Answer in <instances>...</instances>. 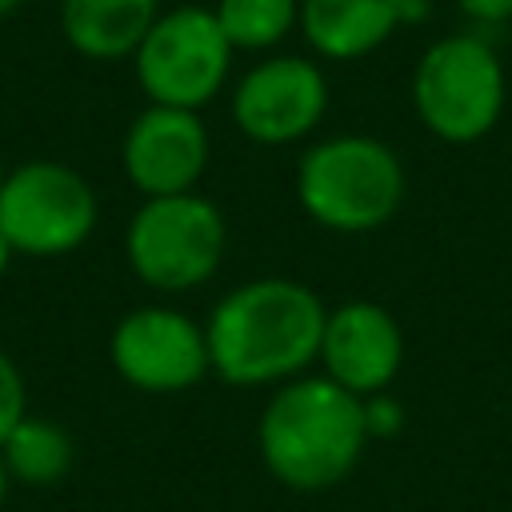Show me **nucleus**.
<instances>
[{"mask_svg":"<svg viewBox=\"0 0 512 512\" xmlns=\"http://www.w3.org/2000/svg\"><path fill=\"white\" fill-rule=\"evenodd\" d=\"M328 304L292 276L232 284L204 316L212 376L228 388H276L304 376L320 356Z\"/></svg>","mask_w":512,"mask_h":512,"instance_id":"obj_1","label":"nucleus"},{"mask_svg":"<svg viewBox=\"0 0 512 512\" xmlns=\"http://www.w3.org/2000/svg\"><path fill=\"white\" fill-rule=\"evenodd\" d=\"M368 444L364 400L324 372L276 384L256 416L260 464L288 492H328L344 484Z\"/></svg>","mask_w":512,"mask_h":512,"instance_id":"obj_2","label":"nucleus"},{"mask_svg":"<svg viewBox=\"0 0 512 512\" xmlns=\"http://www.w3.org/2000/svg\"><path fill=\"white\" fill-rule=\"evenodd\" d=\"M300 212L336 236H368L392 224L404 204L408 172L400 152L368 132L312 140L292 172Z\"/></svg>","mask_w":512,"mask_h":512,"instance_id":"obj_3","label":"nucleus"},{"mask_svg":"<svg viewBox=\"0 0 512 512\" xmlns=\"http://www.w3.org/2000/svg\"><path fill=\"white\" fill-rule=\"evenodd\" d=\"M228 256V220L212 196L176 192L148 196L124 224V260L128 272L160 292L184 296L204 288Z\"/></svg>","mask_w":512,"mask_h":512,"instance_id":"obj_4","label":"nucleus"},{"mask_svg":"<svg viewBox=\"0 0 512 512\" xmlns=\"http://www.w3.org/2000/svg\"><path fill=\"white\" fill-rule=\"evenodd\" d=\"M412 112L440 144L484 140L508 104V72L500 52L476 32L432 40L412 68Z\"/></svg>","mask_w":512,"mask_h":512,"instance_id":"obj_5","label":"nucleus"},{"mask_svg":"<svg viewBox=\"0 0 512 512\" xmlns=\"http://www.w3.org/2000/svg\"><path fill=\"white\" fill-rule=\"evenodd\" d=\"M96 224V188L64 160H24L0 184V232L16 256H68L88 244Z\"/></svg>","mask_w":512,"mask_h":512,"instance_id":"obj_6","label":"nucleus"},{"mask_svg":"<svg viewBox=\"0 0 512 512\" xmlns=\"http://www.w3.org/2000/svg\"><path fill=\"white\" fill-rule=\"evenodd\" d=\"M232 44L204 4H176L156 16L140 48L132 52V72L148 104L168 108H208L232 76Z\"/></svg>","mask_w":512,"mask_h":512,"instance_id":"obj_7","label":"nucleus"},{"mask_svg":"<svg viewBox=\"0 0 512 512\" xmlns=\"http://www.w3.org/2000/svg\"><path fill=\"white\" fill-rule=\"evenodd\" d=\"M328 76L316 56L268 52L228 92L232 124L260 148H288L312 140L328 116Z\"/></svg>","mask_w":512,"mask_h":512,"instance_id":"obj_8","label":"nucleus"},{"mask_svg":"<svg viewBox=\"0 0 512 512\" xmlns=\"http://www.w3.org/2000/svg\"><path fill=\"white\" fill-rule=\"evenodd\" d=\"M112 372L148 396H176L212 376L204 320L176 304L128 308L108 336Z\"/></svg>","mask_w":512,"mask_h":512,"instance_id":"obj_9","label":"nucleus"},{"mask_svg":"<svg viewBox=\"0 0 512 512\" xmlns=\"http://www.w3.org/2000/svg\"><path fill=\"white\" fill-rule=\"evenodd\" d=\"M212 160V136L200 112L148 104L132 116L120 140V168L124 180L148 196H176L196 192Z\"/></svg>","mask_w":512,"mask_h":512,"instance_id":"obj_10","label":"nucleus"},{"mask_svg":"<svg viewBox=\"0 0 512 512\" xmlns=\"http://www.w3.org/2000/svg\"><path fill=\"white\" fill-rule=\"evenodd\" d=\"M404 368V328L376 300H344L328 308L316 372L352 396L392 392Z\"/></svg>","mask_w":512,"mask_h":512,"instance_id":"obj_11","label":"nucleus"},{"mask_svg":"<svg viewBox=\"0 0 512 512\" xmlns=\"http://www.w3.org/2000/svg\"><path fill=\"white\" fill-rule=\"evenodd\" d=\"M432 0H300V36L316 60H364L404 24L428 20Z\"/></svg>","mask_w":512,"mask_h":512,"instance_id":"obj_12","label":"nucleus"},{"mask_svg":"<svg viewBox=\"0 0 512 512\" xmlns=\"http://www.w3.org/2000/svg\"><path fill=\"white\" fill-rule=\"evenodd\" d=\"M160 12V0H60V32L84 60H132Z\"/></svg>","mask_w":512,"mask_h":512,"instance_id":"obj_13","label":"nucleus"},{"mask_svg":"<svg viewBox=\"0 0 512 512\" xmlns=\"http://www.w3.org/2000/svg\"><path fill=\"white\" fill-rule=\"evenodd\" d=\"M0 460L12 484L20 488H52L60 484L72 464H76V444L64 424L28 412L4 440H0Z\"/></svg>","mask_w":512,"mask_h":512,"instance_id":"obj_14","label":"nucleus"},{"mask_svg":"<svg viewBox=\"0 0 512 512\" xmlns=\"http://www.w3.org/2000/svg\"><path fill=\"white\" fill-rule=\"evenodd\" d=\"M220 32L232 52H272L300 28V0H216Z\"/></svg>","mask_w":512,"mask_h":512,"instance_id":"obj_15","label":"nucleus"},{"mask_svg":"<svg viewBox=\"0 0 512 512\" xmlns=\"http://www.w3.org/2000/svg\"><path fill=\"white\" fill-rule=\"evenodd\" d=\"M28 416V388L20 364L0 348V440Z\"/></svg>","mask_w":512,"mask_h":512,"instance_id":"obj_16","label":"nucleus"},{"mask_svg":"<svg viewBox=\"0 0 512 512\" xmlns=\"http://www.w3.org/2000/svg\"><path fill=\"white\" fill-rule=\"evenodd\" d=\"M364 428H368V440H392V436H400L404 432V404L392 392L364 396Z\"/></svg>","mask_w":512,"mask_h":512,"instance_id":"obj_17","label":"nucleus"},{"mask_svg":"<svg viewBox=\"0 0 512 512\" xmlns=\"http://www.w3.org/2000/svg\"><path fill=\"white\" fill-rule=\"evenodd\" d=\"M456 8L476 24H500L512 20V0H456Z\"/></svg>","mask_w":512,"mask_h":512,"instance_id":"obj_18","label":"nucleus"},{"mask_svg":"<svg viewBox=\"0 0 512 512\" xmlns=\"http://www.w3.org/2000/svg\"><path fill=\"white\" fill-rule=\"evenodd\" d=\"M12 256H16V252H12V244H8L4 232H0V280H4V272H8V264H12Z\"/></svg>","mask_w":512,"mask_h":512,"instance_id":"obj_19","label":"nucleus"},{"mask_svg":"<svg viewBox=\"0 0 512 512\" xmlns=\"http://www.w3.org/2000/svg\"><path fill=\"white\" fill-rule=\"evenodd\" d=\"M8 488H12V480H8V472H4V460H0V512H4V500H8Z\"/></svg>","mask_w":512,"mask_h":512,"instance_id":"obj_20","label":"nucleus"},{"mask_svg":"<svg viewBox=\"0 0 512 512\" xmlns=\"http://www.w3.org/2000/svg\"><path fill=\"white\" fill-rule=\"evenodd\" d=\"M20 4H24V0H0V20H4V16H12Z\"/></svg>","mask_w":512,"mask_h":512,"instance_id":"obj_21","label":"nucleus"},{"mask_svg":"<svg viewBox=\"0 0 512 512\" xmlns=\"http://www.w3.org/2000/svg\"><path fill=\"white\" fill-rule=\"evenodd\" d=\"M4 176H8V168H4V164H0V184H4Z\"/></svg>","mask_w":512,"mask_h":512,"instance_id":"obj_22","label":"nucleus"}]
</instances>
